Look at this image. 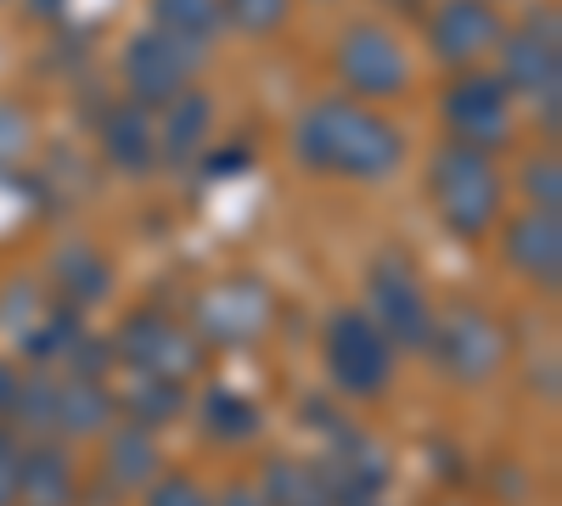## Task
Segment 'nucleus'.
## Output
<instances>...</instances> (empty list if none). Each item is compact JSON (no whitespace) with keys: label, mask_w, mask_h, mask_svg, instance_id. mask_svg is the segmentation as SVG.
I'll use <instances>...</instances> for the list:
<instances>
[{"label":"nucleus","mask_w":562,"mask_h":506,"mask_svg":"<svg viewBox=\"0 0 562 506\" xmlns=\"http://www.w3.org/2000/svg\"><path fill=\"white\" fill-rule=\"evenodd\" d=\"M203 45L180 40V34H164V29H140L124 57H119V79H124V97L135 108H169L180 90H192L198 68H203Z\"/></svg>","instance_id":"39448f33"},{"label":"nucleus","mask_w":562,"mask_h":506,"mask_svg":"<svg viewBox=\"0 0 562 506\" xmlns=\"http://www.w3.org/2000/svg\"><path fill=\"white\" fill-rule=\"evenodd\" d=\"M18 394H23V378L12 372V366H0V417H12V411H18Z\"/></svg>","instance_id":"cd10ccee"},{"label":"nucleus","mask_w":562,"mask_h":506,"mask_svg":"<svg viewBox=\"0 0 562 506\" xmlns=\"http://www.w3.org/2000/svg\"><path fill=\"white\" fill-rule=\"evenodd\" d=\"M428 198L439 209V225L461 243H484L501 225V203H506V180L495 169V153L445 142L428 164Z\"/></svg>","instance_id":"f03ea898"},{"label":"nucleus","mask_w":562,"mask_h":506,"mask_svg":"<svg viewBox=\"0 0 562 506\" xmlns=\"http://www.w3.org/2000/svg\"><path fill=\"white\" fill-rule=\"evenodd\" d=\"M506 265L524 270L529 282L557 288L562 282V214L551 209H524L506 225Z\"/></svg>","instance_id":"ddd939ff"},{"label":"nucleus","mask_w":562,"mask_h":506,"mask_svg":"<svg viewBox=\"0 0 562 506\" xmlns=\"http://www.w3.org/2000/svg\"><path fill=\"white\" fill-rule=\"evenodd\" d=\"M326 372L333 383L355 400L383 394L394 378V344L378 333V321L360 310H338L333 327H326Z\"/></svg>","instance_id":"6e6552de"},{"label":"nucleus","mask_w":562,"mask_h":506,"mask_svg":"<svg viewBox=\"0 0 562 506\" xmlns=\"http://www.w3.org/2000/svg\"><path fill=\"white\" fill-rule=\"evenodd\" d=\"M209 130H214V97H209V90H198V85L180 90V97L164 108V119L153 124V135H158V164L186 169V164L203 153Z\"/></svg>","instance_id":"4468645a"},{"label":"nucleus","mask_w":562,"mask_h":506,"mask_svg":"<svg viewBox=\"0 0 562 506\" xmlns=\"http://www.w3.org/2000/svg\"><path fill=\"white\" fill-rule=\"evenodd\" d=\"M220 506H265V495H259V490H243V484H237V490H225V501H220Z\"/></svg>","instance_id":"c85d7f7f"},{"label":"nucleus","mask_w":562,"mask_h":506,"mask_svg":"<svg viewBox=\"0 0 562 506\" xmlns=\"http://www.w3.org/2000/svg\"><path fill=\"white\" fill-rule=\"evenodd\" d=\"M18 490H23V445L0 434V506H18Z\"/></svg>","instance_id":"a878e982"},{"label":"nucleus","mask_w":562,"mask_h":506,"mask_svg":"<svg viewBox=\"0 0 562 506\" xmlns=\"http://www.w3.org/2000/svg\"><path fill=\"white\" fill-rule=\"evenodd\" d=\"M119 355L135 366V372H147V378H164V383H186L203 366V349L186 338L169 315L158 310H140L124 321V333H119Z\"/></svg>","instance_id":"9d476101"},{"label":"nucleus","mask_w":562,"mask_h":506,"mask_svg":"<svg viewBox=\"0 0 562 506\" xmlns=\"http://www.w3.org/2000/svg\"><path fill=\"white\" fill-rule=\"evenodd\" d=\"M333 74L344 85V97L366 102V108H378V102H400L405 90H411V57H405V45L389 23H349L333 45Z\"/></svg>","instance_id":"20e7f679"},{"label":"nucleus","mask_w":562,"mask_h":506,"mask_svg":"<svg viewBox=\"0 0 562 506\" xmlns=\"http://www.w3.org/2000/svg\"><path fill=\"white\" fill-rule=\"evenodd\" d=\"M102 147H108V158L124 169V175H147L153 164H158V135H153V119H147V108H113L108 119H102Z\"/></svg>","instance_id":"2eb2a0df"},{"label":"nucleus","mask_w":562,"mask_h":506,"mask_svg":"<svg viewBox=\"0 0 562 506\" xmlns=\"http://www.w3.org/2000/svg\"><path fill=\"white\" fill-rule=\"evenodd\" d=\"M512 90L501 85V74H484V68H461L445 90V130H450V142L461 147H479V153H495L512 142Z\"/></svg>","instance_id":"423d86ee"},{"label":"nucleus","mask_w":562,"mask_h":506,"mask_svg":"<svg viewBox=\"0 0 562 506\" xmlns=\"http://www.w3.org/2000/svg\"><path fill=\"white\" fill-rule=\"evenodd\" d=\"M225 29H237L243 40H270L288 29L293 18V0H220Z\"/></svg>","instance_id":"4be33fe9"},{"label":"nucleus","mask_w":562,"mask_h":506,"mask_svg":"<svg viewBox=\"0 0 562 506\" xmlns=\"http://www.w3.org/2000/svg\"><path fill=\"white\" fill-rule=\"evenodd\" d=\"M198 315H203V333L214 344H254L270 327L276 304H270V288L265 282H254V276H231V282H220V288L203 293Z\"/></svg>","instance_id":"f8f14e48"},{"label":"nucleus","mask_w":562,"mask_h":506,"mask_svg":"<svg viewBox=\"0 0 562 506\" xmlns=\"http://www.w3.org/2000/svg\"><path fill=\"white\" fill-rule=\"evenodd\" d=\"M265 506H333L326 495V479L304 462H270L265 468Z\"/></svg>","instance_id":"aec40b11"},{"label":"nucleus","mask_w":562,"mask_h":506,"mask_svg":"<svg viewBox=\"0 0 562 506\" xmlns=\"http://www.w3.org/2000/svg\"><path fill=\"white\" fill-rule=\"evenodd\" d=\"M293 158L304 175L349 180V187H383L405 164V135L394 119L355 97H321L293 119Z\"/></svg>","instance_id":"f257e3e1"},{"label":"nucleus","mask_w":562,"mask_h":506,"mask_svg":"<svg viewBox=\"0 0 562 506\" xmlns=\"http://www.w3.org/2000/svg\"><path fill=\"white\" fill-rule=\"evenodd\" d=\"M501 85L512 97H529L546 135L562 130V29L557 12H535L524 29H506L501 34Z\"/></svg>","instance_id":"7ed1b4c3"},{"label":"nucleus","mask_w":562,"mask_h":506,"mask_svg":"<svg viewBox=\"0 0 562 506\" xmlns=\"http://www.w3.org/2000/svg\"><path fill=\"white\" fill-rule=\"evenodd\" d=\"M135 394H130V411H135V423H164L180 411V383H164V378H147V372H135Z\"/></svg>","instance_id":"b1692460"},{"label":"nucleus","mask_w":562,"mask_h":506,"mask_svg":"<svg viewBox=\"0 0 562 506\" xmlns=\"http://www.w3.org/2000/svg\"><path fill=\"white\" fill-rule=\"evenodd\" d=\"M153 29L180 34V40H192L209 52L225 34V12H220V0H153Z\"/></svg>","instance_id":"6ab92c4d"},{"label":"nucleus","mask_w":562,"mask_h":506,"mask_svg":"<svg viewBox=\"0 0 562 506\" xmlns=\"http://www.w3.org/2000/svg\"><path fill=\"white\" fill-rule=\"evenodd\" d=\"M203 417H209V434L214 439H248L259 428V411L248 400H237L231 389H214L209 405H203Z\"/></svg>","instance_id":"5701e85b"},{"label":"nucleus","mask_w":562,"mask_h":506,"mask_svg":"<svg viewBox=\"0 0 562 506\" xmlns=\"http://www.w3.org/2000/svg\"><path fill=\"white\" fill-rule=\"evenodd\" d=\"M18 501H29V506H68L74 501V462L57 445H34L23 456V490H18Z\"/></svg>","instance_id":"f3484780"},{"label":"nucleus","mask_w":562,"mask_h":506,"mask_svg":"<svg viewBox=\"0 0 562 506\" xmlns=\"http://www.w3.org/2000/svg\"><path fill=\"white\" fill-rule=\"evenodd\" d=\"M506 34V18L495 0H434L428 12V52L445 68H479Z\"/></svg>","instance_id":"1a4fd4ad"},{"label":"nucleus","mask_w":562,"mask_h":506,"mask_svg":"<svg viewBox=\"0 0 562 506\" xmlns=\"http://www.w3.org/2000/svg\"><path fill=\"white\" fill-rule=\"evenodd\" d=\"M366 293H371V321L378 333L400 349H428L434 344V304L422 293L416 270L400 254H378L366 270Z\"/></svg>","instance_id":"0eeeda50"},{"label":"nucleus","mask_w":562,"mask_h":506,"mask_svg":"<svg viewBox=\"0 0 562 506\" xmlns=\"http://www.w3.org/2000/svg\"><path fill=\"white\" fill-rule=\"evenodd\" d=\"M147 506H214V501L198 490V479H186V473H180V479H164V484L153 490Z\"/></svg>","instance_id":"bb28decb"},{"label":"nucleus","mask_w":562,"mask_h":506,"mask_svg":"<svg viewBox=\"0 0 562 506\" xmlns=\"http://www.w3.org/2000/svg\"><path fill=\"white\" fill-rule=\"evenodd\" d=\"M52 276H57V288L68 293V304H102L113 293V265L97 248H63Z\"/></svg>","instance_id":"a211bd4d"},{"label":"nucleus","mask_w":562,"mask_h":506,"mask_svg":"<svg viewBox=\"0 0 562 506\" xmlns=\"http://www.w3.org/2000/svg\"><path fill=\"white\" fill-rule=\"evenodd\" d=\"M434 344H439V360L456 383L495 378V366L506 355V338L484 310H450L445 321H434Z\"/></svg>","instance_id":"9b49d317"},{"label":"nucleus","mask_w":562,"mask_h":506,"mask_svg":"<svg viewBox=\"0 0 562 506\" xmlns=\"http://www.w3.org/2000/svg\"><path fill=\"white\" fill-rule=\"evenodd\" d=\"M113 423V394L90 378H74V383H57V400H52V428L57 434H108Z\"/></svg>","instance_id":"dca6fc26"},{"label":"nucleus","mask_w":562,"mask_h":506,"mask_svg":"<svg viewBox=\"0 0 562 506\" xmlns=\"http://www.w3.org/2000/svg\"><path fill=\"white\" fill-rule=\"evenodd\" d=\"M524 192H529V209H551V214L562 209V164H557V153L524 164Z\"/></svg>","instance_id":"393cba45"},{"label":"nucleus","mask_w":562,"mask_h":506,"mask_svg":"<svg viewBox=\"0 0 562 506\" xmlns=\"http://www.w3.org/2000/svg\"><path fill=\"white\" fill-rule=\"evenodd\" d=\"M108 473H113V484H147V479H158V445H153V434L140 428V423L113 434Z\"/></svg>","instance_id":"412c9836"}]
</instances>
